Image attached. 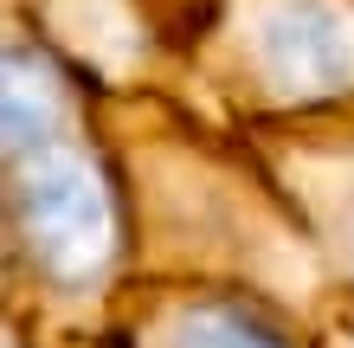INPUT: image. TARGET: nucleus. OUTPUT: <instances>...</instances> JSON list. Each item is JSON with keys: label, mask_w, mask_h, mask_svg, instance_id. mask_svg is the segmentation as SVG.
Masks as SVG:
<instances>
[{"label": "nucleus", "mask_w": 354, "mask_h": 348, "mask_svg": "<svg viewBox=\"0 0 354 348\" xmlns=\"http://www.w3.org/2000/svg\"><path fill=\"white\" fill-rule=\"evenodd\" d=\"M168 84L239 129L354 104V0H213Z\"/></svg>", "instance_id": "obj_3"}, {"label": "nucleus", "mask_w": 354, "mask_h": 348, "mask_svg": "<svg viewBox=\"0 0 354 348\" xmlns=\"http://www.w3.org/2000/svg\"><path fill=\"white\" fill-rule=\"evenodd\" d=\"M103 329L122 348H335L309 310L219 277H129Z\"/></svg>", "instance_id": "obj_5"}, {"label": "nucleus", "mask_w": 354, "mask_h": 348, "mask_svg": "<svg viewBox=\"0 0 354 348\" xmlns=\"http://www.w3.org/2000/svg\"><path fill=\"white\" fill-rule=\"evenodd\" d=\"M245 142L258 149L264 174L277 181L283 207L316 252L328 329L354 336V104L245 122Z\"/></svg>", "instance_id": "obj_4"}, {"label": "nucleus", "mask_w": 354, "mask_h": 348, "mask_svg": "<svg viewBox=\"0 0 354 348\" xmlns=\"http://www.w3.org/2000/svg\"><path fill=\"white\" fill-rule=\"evenodd\" d=\"M110 7L129 19V33L142 39L155 77H168V65L187 52V39L200 33V19L213 13V0H110Z\"/></svg>", "instance_id": "obj_6"}, {"label": "nucleus", "mask_w": 354, "mask_h": 348, "mask_svg": "<svg viewBox=\"0 0 354 348\" xmlns=\"http://www.w3.org/2000/svg\"><path fill=\"white\" fill-rule=\"evenodd\" d=\"M0 342L7 348H122L110 329H19V322H7Z\"/></svg>", "instance_id": "obj_7"}, {"label": "nucleus", "mask_w": 354, "mask_h": 348, "mask_svg": "<svg viewBox=\"0 0 354 348\" xmlns=\"http://www.w3.org/2000/svg\"><path fill=\"white\" fill-rule=\"evenodd\" d=\"M97 122L129 207L136 277L258 284L328 322L316 252L239 122H219L168 77H103Z\"/></svg>", "instance_id": "obj_2"}, {"label": "nucleus", "mask_w": 354, "mask_h": 348, "mask_svg": "<svg viewBox=\"0 0 354 348\" xmlns=\"http://www.w3.org/2000/svg\"><path fill=\"white\" fill-rule=\"evenodd\" d=\"M103 77L32 0L0 19V316L19 329H103L136 277L129 207L103 149Z\"/></svg>", "instance_id": "obj_1"}]
</instances>
